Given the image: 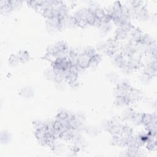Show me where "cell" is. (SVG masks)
<instances>
[{"mask_svg": "<svg viewBox=\"0 0 157 157\" xmlns=\"http://www.w3.org/2000/svg\"><path fill=\"white\" fill-rule=\"evenodd\" d=\"M126 97L130 104L136 103L142 98V93L140 90L132 88Z\"/></svg>", "mask_w": 157, "mask_h": 157, "instance_id": "cell-1", "label": "cell"}, {"mask_svg": "<svg viewBox=\"0 0 157 157\" xmlns=\"http://www.w3.org/2000/svg\"><path fill=\"white\" fill-rule=\"evenodd\" d=\"M90 57L83 54L79 55L77 59V65L82 69H87L89 68Z\"/></svg>", "mask_w": 157, "mask_h": 157, "instance_id": "cell-2", "label": "cell"}, {"mask_svg": "<svg viewBox=\"0 0 157 157\" xmlns=\"http://www.w3.org/2000/svg\"><path fill=\"white\" fill-rule=\"evenodd\" d=\"M0 9L2 14H8L13 10L10 1H1L0 2Z\"/></svg>", "mask_w": 157, "mask_h": 157, "instance_id": "cell-3", "label": "cell"}, {"mask_svg": "<svg viewBox=\"0 0 157 157\" xmlns=\"http://www.w3.org/2000/svg\"><path fill=\"white\" fill-rule=\"evenodd\" d=\"M115 103L117 104V106H125V105H128L130 104L128 100L126 97V96H116Z\"/></svg>", "mask_w": 157, "mask_h": 157, "instance_id": "cell-4", "label": "cell"}, {"mask_svg": "<svg viewBox=\"0 0 157 157\" xmlns=\"http://www.w3.org/2000/svg\"><path fill=\"white\" fill-rule=\"evenodd\" d=\"M128 34L126 32H125L120 27H119V28L115 32V39L117 40V41L119 40H124L128 37Z\"/></svg>", "mask_w": 157, "mask_h": 157, "instance_id": "cell-5", "label": "cell"}, {"mask_svg": "<svg viewBox=\"0 0 157 157\" xmlns=\"http://www.w3.org/2000/svg\"><path fill=\"white\" fill-rule=\"evenodd\" d=\"M155 117H156V116H154V115H152L150 114H147V113L143 114L141 124L144 125V126L147 125L148 124H149L150 123L152 122V121L153 120Z\"/></svg>", "mask_w": 157, "mask_h": 157, "instance_id": "cell-6", "label": "cell"}, {"mask_svg": "<svg viewBox=\"0 0 157 157\" xmlns=\"http://www.w3.org/2000/svg\"><path fill=\"white\" fill-rule=\"evenodd\" d=\"M17 55H18L21 63H24L30 60V55H29L27 51L20 50L18 53V54H17Z\"/></svg>", "mask_w": 157, "mask_h": 157, "instance_id": "cell-7", "label": "cell"}, {"mask_svg": "<svg viewBox=\"0 0 157 157\" xmlns=\"http://www.w3.org/2000/svg\"><path fill=\"white\" fill-rule=\"evenodd\" d=\"M135 112L134 110L131 109H126L125 111L122 114V115H123V118L126 120H131L133 119L134 116H135Z\"/></svg>", "mask_w": 157, "mask_h": 157, "instance_id": "cell-8", "label": "cell"}, {"mask_svg": "<svg viewBox=\"0 0 157 157\" xmlns=\"http://www.w3.org/2000/svg\"><path fill=\"white\" fill-rule=\"evenodd\" d=\"M41 14L47 20H50L51 19L53 18V17L54 16V9L52 8H49L47 9H45V10H44V11H43V13Z\"/></svg>", "mask_w": 157, "mask_h": 157, "instance_id": "cell-9", "label": "cell"}, {"mask_svg": "<svg viewBox=\"0 0 157 157\" xmlns=\"http://www.w3.org/2000/svg\"><path fill=\"white\" fill-rule=\"evenodd\" d=\"M55 46L58 52H63L68 49L67 44L63 40H60V41L57 43L55 44Z\"/></svg>", "mask_w": 157, "mask_h": 157, "instance_id": "cell-10", "label": "cell"}, {"mask_svg": "<svg viewBox=\"0 0 157 157\" xmlns=\"http://www.w3.org/2000/svg\"><path fill=\"white\" fill-rule=\"evenodd\" d=\"M78 77H79V74L70 73V74H69L68 75V77L66 78L65 81L67 82L69 84H71L74 82H77L78 80Z\"/></svg>", "mask_w": 157, "mask_h": 157, "instance_id": "cell-11", "label": "cell"}, {"mask_svg": "<svg viewBox=\"0 0 157 157\" xmlns=\"http://www.w3.org/2000/svg\"><path fill=\"white\" fill-rule=\"evenodd\" d=\"M69 115V113L68 111H66V110H62L57 114L56 119H58L59 120H68Z\"/></svg>", "mask_w": 157, "mask_h": 157, "instance_id": "cell-12", "label": "cell"}, {"mask_svg": "<svg viewBox=\"0 0 157 157\" xmlns=\"http://www.w3.org/2000/svg\"><path fill=\"white\" fill-rule=\"evenodd\" d=\"M105 14H105V11H104V9L101 8H100V7L97 8L94 12V15L96 17V19H99V20H101Z\"/></svg>", "mask_w": 157, "mask_h": 157, "instance_id": "cell-13", "label": "cell"}, {"mask_svg": "<svg viewBox=\"0 0 157 157\" xmlns=\"http://www.w3.org/2000/svg\"><path fill=\"white\" fill-rule=\"evenodd\" d=\"M52 127H53V129L55 131H63L65 130L62 124L61 123V121L59 120L56 119L53 123H52Z\"/></svg>", "mask_w": 157, "mask_h": 157, "instance_id": "cell-14", "label": "cell"}, {"mask_svg": "<svg viewBox=\"0 0 157 157\" xmlns=\"http://www.w3.org/2000/svg\"><path fill=\"white\" fill-rule=\"evenodd\" d=\"M84 54L91 58L96 54L97 52L94 47L89 46V47H87L85 49H84Z\"/></svg>", "mask_w": 157, "mask_h": 157, "instance_id": "cell-15", "label": "cell"}, {"mask_svg": "<svg viewBox=\"0 0 157 157\" xmlns=\"http://www.w3.org/2000/svg\"><path fill=\"white\" fill-rule=\"evenodd\" d=\"M95 20H96V17H95L94 14L89 10L88 14H87V15L86 17V20L87 22H88L89 25H94Z\"/></svg>", "mask_w": 157, "mask_h": 157, "instance_id": "cell-16", "label": "cell"}, {"mask_svg": "<svg viewBox=\"0 0 157 157\" xmlns=\"http://www.w3.org/2000/svg\"><path fill=\"white\" fill-rule=\"evenodd\" d=\"M143 114L141 113H136L135 116H134L132 121L136 125H140L142 124V118Z\"/></svg>", "mask_w": 157, "mask_h": 157, "instance_id": "cell-17", "label": "cell"}, {"mask_svg": "<svg viewBox=\"0 0 157 157\" xmlns=\"http://www.w3.org/2000/svg\"><path fill=\"white\" fill-rule=\"evenodd\" d=\"M27 3L29 6H30L33 9L36 10L40 6V3H41V1H27Z\"/></svg>", "mask_w": 157, "mask_h": 157, "instance_id": "cell-18", "label": "cell"}, {"mask_svg": "<svg viewBox=\"0 0 157 157\" xmlns=\"http://www.w3.org/2000/svg\"><path fill=\"white\" fill-rule=\"evenodd\" d=\"M9 63H10V65H12L13 66L16 65L19 62H20L19 58L17 55H11L9 58Z\"/></svg>", "mask_w": 157, "mask_h": 157, "instance_id": "cell-19", "label": "cell"}, {"mask_svg": "<svg viewBox=\"0 0 157 157\" xmlns=\"http://www.w3.org/2000/svg\"><path fill=\"white\" fill-rule=\"evenodd\" d=\"M76 25L77 26L80 27V28H84L88 25H89L88 22H87V20L85 19H80V20H77L76 22Z\"/></svg>", "mask_w": 157, "mask_h": 157, "instance_id": "cell-20", "label": "cell"}, {"mask_svg": "<svg viewBox=\"0 0 157 157\" xmlns=\"http://www.w3.org/2000/svg\"><path fill=\"white\" fill-rule=\"evenodd\" d=\"M10 4L12 7L13 8V10L14 9H16L17 8H19L22 4V1H10Z\"/></svg>", "mask_w": 157, "mask_h": 157, "instance_id": "cell-21", "label": "cell"}]
</instances>
